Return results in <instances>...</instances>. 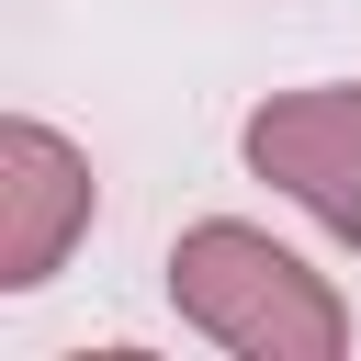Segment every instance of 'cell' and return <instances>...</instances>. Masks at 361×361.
<instances>
[{
  "label": "cell",
  "instance_id": "6da1fadb",
  "mask_svg": "<svg viewBox=\"0 0 361 361\" xmlns=\"http://www.w3.org/2000/svg\"><path fill=\"white\" fill-rule=\"evenodd\" d=\"M169 305L237 350V361H338L350 350V305L327 271H305L282 237L237 226V214H203L169 237Z\"/></svg>",
  "mask_w": 361,
  "mask_h": 361
},
{
  "label": "cell",
  "instance_id": "7a4b0ae2",
  "mask_svg": "<svg viewBox=\"0 0 361 361\" xmlns=\"http://www.w3.org/2000/svg\"><path fill=\"white\" fill-rule=\"evenodd\" d=\"M248 169L271 192H293L316 214V237L361 248V79H316V90H271L237 124Z\"/></svg>",
  "mask_w": 361,
  "mask_h": 361
},
{
  "label": "cell",
  "instance_id": "3957f363",
  "mask_svg": "<svg viewBox=\"0 0 361 361\" xmlns=\"http://www.w3.org/2000/svg\"><path fill=\"white\" fill-rule=\"evenodd\" d=\"M90 203H102L90 158H79L56 124L11 113V124H0V293L56 282V259L90 237Z\"/></svg>",
  "mask_w": 361,
  "mask_h": 361
}]
</instances>
